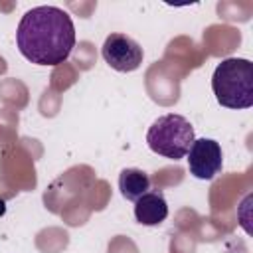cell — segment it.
Instances as JSON below:
<instances>
[{"mask_svg":"<svg viewBox=\"0 0 253 253\" xmlns=\"http://www.w3.org/2000/svg\"><path fill=\"white\" fill-rule=\"evenodd\" d=\"M16 45L36 65H59L75 47L73 20L57 6H36L22 16L16 30Z\"/></svg>","mask_w":253,"mask_h":253,"instance_id":"cell-1","label":"cell"},{"mask_svg":"<svg viewBox=\"0 0 253 253\" xmlns=\"http://www.w3.org/2000/svg\"><path fill=\"white\" fill-rule=\"evenodd\" d=\"M211 91L221 107H253V63L243 57L221 59L211 75Z\"/></svg>","mask_w":253,"mask_h":253,"instance_id":"cell-2","label":"cell"},{"mask_svg":"<svg viewBox=\"0 0 253 253\" xmlns=\"http://www.w3.org/2000/svg\"><path fill=\"white\" fill-rule=\"evenodd\" d=\"M196 140L192 123L176 113H168L158 117L146 132V144L148 148L164 156L168 160H180L188 154L192 142Z\"/></svg>","mask_w":253,"mask_h":253,"instance_id":"cell-3","label":"cell"},{"mask_svg":"<svg viewBox=\"0 0 253 253\" xmlns=\"http://www.w3.org/2000/svg\"><path fill=\"white\" fill-rule=\"evenodd\" d=\"M101 55L109 63V67H113L115 71L130 73V71L140 67L144 51L136 40H132L126 34L115 32V34H109L105 38L103 47H101Z\"/></svg>","mask_w":253,"mask_h":253,"instance_id":"cell-4","label":"cell"},{"mask_svg":"<svg viewBox=\"0 0 253 253\" xmlns=\"http://www.w3.org/2000/svg\"><path fill=\"white\" fill-rule=\"evenodd\" d=\"M190 174L198 180H213L223 166V152L213 138H196L188 150Z\"/></svg>","mask_w":253,"mask_h":253,"instance_id":"cell-5","label":"cell"},{"mask_svg":"<svg viewBox=\"0 0 253 253\" xmlns=\"http://www.w3.org/2000/svg\"><path fill=\"white\" fill-rule=\"evenodd\" d=\"M168 217V202L160 190H148L134 202V219L140 225H158Z\"/></svg>","mask_w":253,"mask_h":253,"instance_id":"cell-6","label":"cell"},{"mask_svg":"<svg viewBox=\"0 0 253 253\" xmlns=\"http://www.w3.org/2000/svg\"><path fill=\"white\" fill-rule=\"evenodd\" d=\"M119 190L125 200L136 202L142 194L150 190V178L140 168H125L119 174Z\"/></svg>","mask_w":253,"mask_h":253,"instance_id":"cell-7","label":"cell"},{"mask_svg":"<svg viewBox=\"0 0 253 253\" xmlns=\"http://www.w3.org/2000/svg\"><path fill=\"white\" fill-rule=\"evenodd\" d=\"M4 210H6V208H4V200H0V215L4 213Z\"/></svg>","mask_w":253,"mask_h":253,"instance_id":"cell-8","label":"cell"}]
</instances>
